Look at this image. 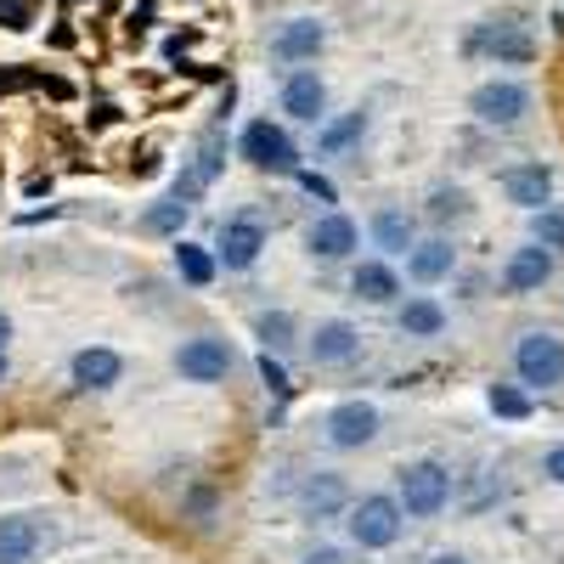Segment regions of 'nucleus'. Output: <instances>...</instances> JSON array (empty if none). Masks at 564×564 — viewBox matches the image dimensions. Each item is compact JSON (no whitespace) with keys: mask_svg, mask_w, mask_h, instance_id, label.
Here are the masks:
<instances>
[{"mask_svg":"<svg viewBox=\"0 0 564 564\" xmlns=\"http://www.w3.org/2000/svg\"><path fill=\"white\" fill-rule=\"evenodd\" d=\"M513 372H520V384L531 390H553L564 384V339L558 334H525L520 345H513Z\"/></svg>","mask_w":564,"mask_h":564,"instance_id":"7ed1b4c3","label":"nucleus"},{"mask_svg":"<svg viewBox=\"0 0 564 564\" xmlns=\"http://www.w3.org/2000/svg\"><path fill=\"white\" fill-rule=\"evenodd\" d=\"M361 350V334L350 322H316V334H311V361L316 367H339Z\"/></svg>","mask_w":564,"mask_h":564,"instance_id":"dca6fc26","label":"nucleus"},{"mask_svg":"<svg viewBox=\"0 0 564 564\" xmlns=\"http://www.w3.org/2000/svg\"><path fill=\"white\" fill-rule=\"evenodd\" d=\"M452 265H457V249L446 238H430V243H412L406 249V276L423 282V289H430V282H446Z\"/></svg>","mask_w":564,"mask_h":564,"instance_id":"f3484780","label":"nucleus"},{"mask_svg":"<svg viewBox=\"0 0 564 564\" xmlns=\"http://www.w3.org/2000/svg\"><path fill=\"white\" fill-rule=\"evenodd\" d=\"M305 243H311V254H316V260H345V254H356V243H361V231H356V220H350V215H339V209H327L322 220H311V231H305Z\"/></svg>","mask_w":564,"mask_h":564,"instance_id":"9d476101","label":"nucleus"},{"mask_svg":"<svg viewBox=\"0 0 564 564\" xmlns=\"http://www.w3.org/2000/svg\"><path fill=\"white\" fill-rule=\"evenodd\" d=\"M186 215H193L186 198H164V204H153L148 215H141V231H148V238H181Z\"/></svg>","mask_w":564,"mask_h":564,"instance_id":"b1692460","label":"nucleus"},{"mask_svg":"<svg viewBox=\"0 0 564 564\" xmlns=\"http://www.w3.org/2000/svg\"><path fill=\"white\" fill-rule=\"evenodd\" d=\"M525 108H531V90H525V85H513V79H486L475 97H468V113H475L480 124H497V130L520 124Z\"/></svg>","mask_w":564,"mask_h":564,"instance_id":"20e7f679","label":"nucleus"},{"mask_svg":"<svg viewBox=\"0 0 564 564\" xmlns=\"http://www.w3.org/2000/svg\"><path fill=\"white\" fill-rule=\"evenodd\" d=\"M502 193L520 209H542L553 198V170L547 164H513V170H502Z\"/></svg>","mask_w":564,"mask_h":564,"instance_id":"f8f14e48","label":"nucleus"},{"mask_svg":"<svg viewBox=\"0 0 564 564\" xmlns=\"http://www.w3.org/2000/svg\"><path fill=\"white\" fill-rule=\"evenodd\" d=\"M468 215V193H457V186H441V193L430 198V220H463Z\"/></svg>","mask_w":564,"mask_h":564,"instance_id":"c85d7f7f","label":"nucleus"},{"mask_svg":"<svg viewBox=\"0 0 564 564\" xmlns=\"http://www.w3.org/2000/svg\"><path fill=\"white\" fill-rule=\"evenodd\" d=\"M435 564H468V558H463V553H441Z\"/></svg>","mask_w":564,"mask_h":564,"instance_id":"c9c22d12","label":"nucleus"},{"mask_svg":"<svg viewBox=\"0 0 564 564\" xmlns=\"http://www.w3.org/2000/svg\"><path fill=\"white\" fill-rule=\"evenodd\" d=\"M361 130H367V113H345V119H334V124H322L316 148H322V153H345Z\"/></svg>","mask_w":564,"mask_h":564,"instance_id":"393cba45","label":"nucleus"},{"mask_svg":"<svg viewBox=\"0 0 564 564\" xmlns=\"http://www.w3.org/2000/svg\"><path fill=\"white\" fill-rule=\"evenodd\" d=\"M68 372H74L79 390H113V384L124 379V361H119V350H108V345H90V350L74 356Z\"/></svg>","mask_w":564,"mask_h":564,"instance_id":"4468645a","label":"nucleus"},{"mask_svg":"<svg viewBox=\"0 0 564 564\" xmlns=\"http://www.w3.org/2000/svg\"><path fill=\"white\" fill-rule=\"evenodd\" d=\"M475 52H491L497 63H531L536 57V45L513 29V23H497V29H486V34H475Z\"/></svg>","mask_w":564,"mask_h":564,"instance_id":"412c9836","label":"nucleus"},{"mask_svg":"<svg viewBox=\"0 0 564 564\" xmlns=\"http://www.w3.org/2000/svg\"><path fill=\"white\" fill-rule=\"evenodd\" d=\"M542 475H547L553 486H564V446H553V452L542 457Z\"/></svg>","mask_w":564,"mask_h":564,"instance_id":"473e14b6","label":"nucleus"},{"mask_svg":"<svg viewBox=\"0 0 564 564\" xmlns=\"http://www.w3.org/2000/svg\"><path fill=\"white\" fill-rule=\"evenodd\" d=\"M34 553H40V525L29 513L0 520V564H34Z\"/></svg>","mask_w":564,"mask_h":564,"instance_id":"a211bd4d","label":"nucleus"},{"mask_svg":"<svg viewBox=\"0 0 564 564\" xmlns=\"http://www.w3.org/2000/svg\"><path fill=\"white\" fill-rule=\"evenodd\" d=\"M486 406H491L497 417H513V423L531 417V395L513 390V384H491V390H486Z\"/></svg>","mask_w":564,"mask_h":564,"instance_id":"bb28decb","label":"nucleus"},{"mask_svg":"<svg viewBox=\"0 0 564 564\" xmlns=\"http://www.w3.org/2000/svg\"><path fill=\"white\" fill-rule=\"evenodd\" d=\"M175 271H181L186 289H209L215 271H220V260H215L204 243H186V238H175Z\"/></svg>","mask_w":564,"mask_h":564,"instance_id":"4be33fe9","label":"nucleus"},{"mask_svg":"<svg viewBox=\"0 0 564 564\" xmlns=\"http://www.w3.org/2000/svg\"><path fill=\"white\" fill-rule=\"evenodd\" d=\"M260 249H265V226H260V215H231V220H220L215 260H220L226 271H249V265L260 260Z\"/></svg>","mask_w":564,"mask_h":564,"instance_id":"0eeeda50","label":"nucleus"},{"mask_svg":"<svg viewBox=\"0 0 564 564\" xmlns=\"http://www.w3.org/2000/svg\"><path fill=\"white\" fill-rule=\"evenodd\" d=\"M350 289H356V300H367V305H390V300L401 294V276H395L384 260H361L356 276H350Z\"/></svg>","mask_w":564,"mask_h":564,"instance_id":"6ab92c4d","label":"nucleus"},{"mask_svg":"<svg viewBox=\"0 0 564 564\" xmlns=\"http://www.w3.org/2000/svg\"><path fill=\"white\" fill-rule=\"evenodd\" d=\"M175 372L186 384H220L226 372H231V345L215 339V334H198V339H186L175 350Z\"/></svg>","mask_w":564,"mask_h":564,"instance_id":"423d86ee","label":"nucleus"},{"mask_svg":"<svg viewBox=\"0 0 564 564\" xmlns=\"http://www.w3.org/2000/svg\"><path fill=\"white\" fill-rule=\"evenodd\" d=\"M7 339H12V316L0 311V350H7Z\"/></svg>","mask_w":564,"mask_h":564,"instance_id":"f704fd0d","label":"nucleus"},{"mask_svg":"<svg viewBox=\"0 0 564 564\" xmlns=\"http://www.w3.org/2000/svg\"><path fill=\"white\" fill-rule=\"evenodd\" d=\"M282 113L300 119V124H316L327 113V85L316 68H294L289 79H282Z\"/></svg>","mask_w":564,"mask_h":564,"instance_id":"1a4fd4ad","label":"nucleus"},{"mask_svg":"<svg viewBox=\"0 0 564 564\" xmlns=\"http://www.w3.org/2000/svg\"><path fill=\"white\" fill-rule=\"evenodd\" d=\"M401 502L395 497H384V491H372V497H361L356 508H350V542L356 547H367V553H384V547H395L401 542Z\"/></svg>","mask_w":564,"mask_h":564,"instance_id":"f03ea898","label":"nucleus"},{"mask_svg":"<svg viewBox=\"0 0 564 564\" xmlns=\"http://www.w3.org/2000/svg\"><path fill=\"white\" fill-rule=\"evenodd\" d=\"M0 23H7V29H29L34 23V0H0Z\"/></svg>","mask_w":564,"mask_h":564,"instance_id":"2f4dec72","label":"nucleus"},{"mask_svg":"<svg viewBox=\"0 0 564 564\" xmlns=\"http://www.w3.org/2000/svg\"><path fill=\"white\" fill-rule=\"evenodd\" d=\"M327 441H334L339 452H361L379 441V406L372 401H339L334 412H327Z\"/></svg>","mask_w":564,"mask_h":564,"instance_id":"6e6552de","label":"nucleus"},{"mask_svg":"<svg viewBox=\"0 0 564 564\" xmlns=\"http://www.w3.org/2000/svg\"><path fill=\"white\" fill-rule=\"evenodd\" d=\"M7 372H12V367H7V350H0V384H7Z\"/></svg>","mask_w":564,"mask_h":564,"instance_id":"e433bc0d","label":"nucleus"},{"mask_svg":"<svg viewBox=\"0 0 564 564\" xmlns=\"http://www.w3.org/2000/svg\"><path fill=\"white\" fill-rule=\"evenodd\" d=\"M395 502H401V513H412V520H435V513L452 502V475L441 463H406L401 480H395Z\"/></svg>","mask_w":564,"mask_h":564,"instance_id":"f257e3e1","label":"nucleus"},{"mask_svg":"<svg viewBox=\"0 0 564 564\" xmlns=\"http://www.w3.org/2000/svg\"><path fill=\"white\" fill-rule=\"evenodd\" d=\"M305 564H345V558H339V547H316V553H305Z\"/></svg>","mask_w":564,"mask_h":564,"instance_id":"72a5a7b5","label":"nucleus"},{"mask_svg":"<svg viewBox=\"0 0 564 564\" xmlns=\"http://www.w3.org/2000/svg\"><path fill=\"white\" fill-rule=\"evenodd\" d=\"M294 175H300V186H305L311 198H322V204H339V186L327 181V175H316V170H294Z\"/></svg>","mask_w":564,"mask_h":564,"instance_id":"7c9ffc66","label":"nucleus"},{"mask_svg":"<svg viewBox=\"0 0 564 564\" xmlns=\"http://www.w3.org/2000/svg\"><path fill=\"white\" fill-rule=\"evenodd\" d=\"M238 153H243V164H254V170H300L294 141L282 135L271 119H254V124H243V135H238Z\"/></svg>","mask_w":564,"mask_h":564,"instance_id":"39448f33","label":"nucleus"},{"mask_svg":"<svg viewBox=\"0 0 564 564\" xmlns=\"http://www.w3.org/2000/svg\"><path fill=\"white\" fill-rule=\"evenodd\" d=\"M547 276H553V249L525 243V249H513V254H508V265H502V289H508V294H536Z\"/></svg>","mask_w":564,"mask_h":564,"instance_id":"9b49d317","label":"nucleus"},{"mask_svg":"<svg viewBox=\"0 0 564 564\" xmlns=\"http://www.w3.org/2000/svg\"><path fill=\"white\" fill-rule=\"evenodd\" d=\"M254 327H260L265 350H289V345H294V316H289V311H265Z\"/></svg>","mask_w":564,"mask_h":564,"instance_id":"cd10ccee","label":"nucleus"},{"mask_svg":"<svg viewBox=\"0 0 564 564\" xmlns=\"http://www.w3.org/2000/svg\"><path fill=\"white\" fill-rule=\"evenodd\" d=\"M531 243H542V249H553V254H564V209H531Z\"/></svg>","mask_w":564,"mask_h":564,"instance_id":"a878e982","label":"nucleus"},{"mask_svg":"<svg viewBox=\"0 0 564 564\" xmlns=\"http://www.w3.org/2000/svg\"><path fill=\"white\" fill-rule=\"evenodd\" d=\"M322 45H327V29H322L316 18H294V23H282V29H276L271 52H276L282 63H311Z\"/></svg>","mask_w":564,"mask_h":564,"instance_id":"2eb2a0df","label":"nucleus"},{"mask_svg":"<svg viewBox=\"0 0 564 564\" xmlns=\"http://www.w3.org/2000/svg\"><path fill=\"white\" fill-rule=\"evenodd\" d=\"M372 243H379L384 254H406L417 243V220L406 209H379L372 215Z\"/></svg>","mask_w":564,"mask_h":564,"instance_id":"aec40b11","label":"nucleus"},{"mask_svg":"<svg viewBox=\"0 0 564 564\" xmlns=\"http://www.w3.org/2000/svg\"><path fill=\"white\" fill-rule=\"evenodd\" d=\"M441 327H446V311L435 305V300H406L401 305V334H412V339H435L441 334Z\"/></svg>","mask_w":564,"mask_h":564,"instance_id":"5701e85b","label":"nucleus"},{"mask_svg":"<svg viewBox=\"0 0 564 564\" xmlns=\"http://www.w3.org/2000/svg\"><path fill=\"white\" fill-rule=\"evenodd\" d=\"M300 508L311 513V520H339V513L350 508V486L339 475H327V468H316V475L305 480V491H300Z\"/></svg>","mask_w":564,"mask_h":564,"instance_id":"ddd939ff","label":"nucleus"},{"mask_svg":"<svg viewBox=\"0 0 564 564\" xmlns=\"http://www.w3.org/2000/svg\"><path fill=\"white\" fill-rule=\"evenodd\" d=\"M260 384H265L271 395H289V367H282V361H276L271 350L260 356Z\"/></svg>","mask_w":564,"mask_h":564,"instance_id":"c756f323","label":"nucleus"}]
</instances>
